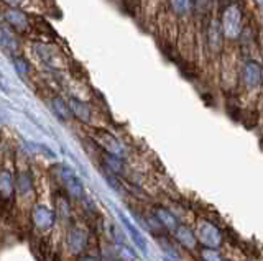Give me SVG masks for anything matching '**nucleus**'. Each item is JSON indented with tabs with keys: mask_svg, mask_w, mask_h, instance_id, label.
I'll return each mask as SVG.
<instances>
[{
	"mask_svg": "<svg viewBox=\"0 0 263 261\" xmlns=\"http://www.w3.org/2000/svg\"><path fill=\"white\" fill-rule=\"evenodd\" d=\"M222 31L224 36L237 38L240 35V26H242V12L237 5H229L222 13Z\"/></svg>",
	"mask_w": 263,
	"mask_h": 261,
	"instance_id": "obj_1",
	"label": "nucleus"
},
{
	"mask_svg": "<svg viewBox=\"0 0 263 261\" xmlns=\"http://www.w3.org/2000/svg\"><path fill=\"white\" fill-rule=\"evenodd\" d=\"M198 240L201 242L203 247H211V248H219L222 245V232L217 225L208 220H203L198 225Z\"/></svg>",
	"mask_w": 263,
	"mask_h": 261,
	"instance_id": "obj_2",
	"label": "nucleus"
},
{
	"mask_svg": "<svg viewBox=\"0 0 263 261\" xmlns=\"http://www.w3.org/2000/svg\"><path fill=\"white\" fill-rule=\"evenodd\" d=\"M56 173H58V178H59L61 183H63L64 189L68 191L72 197L79 199V197L84 196V186L81 183V179L77 178L76 173L72 171L71 168H68V166H59Z\"/></svg>",
	"mask_w": 263,
	"mask_h": 261,
	"instance_id": "obj_3",
	"label": "nucleus"
},
{
	"mask_svg": "<svg viewBox=\"0 0 263 261\" xmlns=\"http://www.w3.org/2000/svg\"><path fill=\"white\" fill-rule=\"evenodd\" d=\"M94 140H96L97 143L109 153V155H114L119 158L124 156V146H122L120 141L117 140L110 132H107V130L96 128L94 130Z\"/></svg>",
	"mask_w": 263,
	"mask_h": 261,
	"instance_id": "obj_4",
	"label": "nucleus"
},
{
	"mask_svg": "<svg viewBox=\"0 0 263 261\" xmlns=\"http://www.w3.org/2000/svg\"><path fill=\"white\" fill-rule=\"evenodd\" d=\"M242 79L245 87L257 89L262 84L263 79V67L257 61H247L242 71Z\"/></svg>",
	"mask_w": 263,
	"mask_h": 261,
	"instance_id": "obj_5",
	"label": "nucleus"
},
{
	"mask_svg": "<svg viewBox=\"0 0 263 261\" xmlns=\"http://www.w3.org/2000/svg\"><path fill=\"white\" fill-rule=\"evenodd\" d=\"M117 215H119V219H120V222L124 224V227H125V230L128 232V235H130V238H132V242L135 243V247L142 252L143 255H148V243H147V238L143 237V234L140 232L135 225H133L132 222H130V219L127 217V215L124 214V212H120V211H117Z\"/></svg>",
	"mask_w": 263,
	"mask_h": 261,
	"instance_id": "obj_6",
	"label": "nucleus"
},
{
	"mask_svg": "<svg viewBox=\"0 0 263 261\" xmlns=\"http://www.w3.org/2000/svg\"><path fill=\"white\" fill-rule=\"evenodd\" d=\"M31 219L40 230H49L54 225V214L44 206H35L31 211Z\"/></svg>",
	"mask_w": 263,
	"mask_h": 261,
	"instance_id": "obj_7",
	"label": "nucleus"
},
{
	"mask_svg": "<svg viewBox=\"0 0 263 261\" xmlns=\"http://www.w3.org/2000/svg\"><path fill=\"white\" fill-rule=\"evenodd\" d=\"M153 219L161 227H165V229L170 230V232H175L178 227H180V224H178V219L165 207H155L153 209Z\"/></svg>",
	"mask_w": 263,
	"mask_h": 261,
	"instance_id": "obj_8",
	"label": "nucleus"
},
{
	"mask_svg": "<svg viewBox=\"0 0 263 261\" xmlns=\"http://www.w3.org/2000/svg\"><path fill=\"white\" fill-rule=\"evenodd\" d=\"M68 243L72 253H81L87 245V234L81 229H72L68 235Z\"/></svg>",
	"mask_w": 263,
	"mask_h": 261,
	"instance_id": "obj_9",
	"label": "nucleus"
},
{
	"mask_svg": "<svg viewBox=\"0 0 263 261\" xmlns=\"http://www.w3.org/2000/svg\"><path fill=\"white\" fill-rule=\"evenodd\" d=\"M173 235H175L176 242L180 243V245L186 247V248H194L196 242H198V237H196L194 232L189 230L186 225H180L175 232H173Z\"/></svg>",
	"mask_w": 263,
	"mask_h": 261,
	"instance_id": "obj_10",
	"label": "nucleus"
},
{
	"mask_svg": "<svg viewBox=\"0 0 263 261\" xmlns=\"http://www.w3.org/2000/svg\"><path fill=\"white\" fill-rule=\"evenodd\" d=\"M5 18H7V21L15 28V30H18V31H26L28 30V18H26V15L23 12H20V10H16V8L7 10Z\"/></svg>",
	"mask_w": 263,
	"mask_h": 261,
	"instance_id": "obj_11",
	"label": "nucleus"
},
{
	"mask_svg": "<svg viewBox=\"0 0 263 261\" xmlns=\"http://www.w3.org/2000/svg\"><path fill=\"white\" fill-rule=\"evenodd\" d=\"M68 105H69L72 115L79 118L81 122H86L87 123L89 120H91V109H89V105L86 104V102L77 100V99L72 97V99H69Z\"/></svg>",
	"mask_w": 263,
	"mask_h": 261,
	"instance_id": "obj_12",
	"label": "nucleus"
},
{
	"mask_svg": "<svg viewBox=\"0 0 263 261\" xmlns=\"http://www.w3.org/2000/svg\"><path fill=\"white\" fill-rule=\"evenodd\" d=\"M13 194V178L7 169H0V197L10 199Z\"/></svg>",
	"mask_w": 263,
	"mask_h": 261,
	"instance_id": "obj_13",
	"label": "nucleus"
},
{
	"mask_svg": "<svg viewBox=\"0 0 263 261\" xmlns=\"http://www.w3.org/2000/svg\"><path fill=\"white\" fill-rule=\"evenodd\" d=\"M222 36H224V31H222V26H219L217 23H211L209 26V31H208V43L211 49L214 51H219L222 46Z\"/></svg>",
	"mask_w": 263,
	"mask_h": 261,
	"instance_id": "obj_14",
	"label": "nucleus"
},
{
	"mask_svg": "<svg viewBox=\"0 0 263 261\" xmlns=\"http://www.w3.org/2000/svg\"><path fill=\"white\" fill-rule=\"evenodd\" d=\"M51 105H53V112L61 118V120H69V117H71V109H69V105L66 104L63 99L54 97L53 102H51Z\"/></svg>",
	"mask_w": 263,
	"mask_h": 261,
	"instance_id": "obj_15",
	"label": "nucleus"
},
{
	"mask_svg": "<svg viewBox=\"0 0 263 261\" xmlns=\"http://www.w3.org/2000/svg\"><path fill=\"white\" fill-rule=\"evenodd\" d=\"M0 46H3L5 49H8V51H16V41H15V38L10 35V33L5 30V28L0 26Z\"/></svg>",
	"mask_w": 263,
	"mask_h": 261,
	"instance_id": "obj_16",
	"label": "nucleus"
},
{
	"mask_svg": "<svg viewBox=\"0 0 263 261\" xmlns=\"http://www.w3.org/2000/svg\"><path fill=\"white\" fill-rule=\"evenodd\" d=\"M199 255L203 261H222L221 253L217 252V248H211V247H201Z\"/></svg>",
	"mask_w": 263,
	"mask_h": 261,
	"instance_id": "obj_17",
	"label": "nucleus"
},
{
	"mask_svg": "<svg viewBox=\"0 0 263 261\" xmlns=\"http://www.w3.org/2000/svg\"><path fill=\"white\" fill-rule=\"evenodd\" d=\"M171 7L178 15H186L191 10V0H171Z\"/></svg>",
	"mask_w": 263,
	"mask_h": 261,
	"instance_id": "obj_18",
	"label": "nucleus"
},
{
	"mask_svg": "<svg viewBox=\"0 0 263 261\" xmlns=\"http://www.w3.org/2000/svg\"><path fill=\"white\" fill-rule=\"evenodd\" d=\"M105 164H107V168L114 173H122V169H124V166H122V158L109 155V153L105 155Z\"/></svg>",
	"mask_w": 263,
	"mask_h": 261,
	"instance_id": "obj_19",
	"label": "nucleus"
},
{
	"mask_svg": "<svg viewBox=\"0 0 263 261\" xmlns=\"http://www.w3.org/2000/svg\"><path fill=\"white\" fill-rule=\"evenodd\" d=\"M13 66L16 67V72L21 77L28 74V62L23 58H13Z\"/></svg>",
	"mask_w": 263,
	"mask_h": 261,
	"instance_id": "obj_20",
	"label": "nucleus"
},
{
	"mask_svg": "<svg viewBox=\"0 0 263 261\" xmlns=\"http://www.w3.org/2000/svg\"><path fill=\"white\" fill-rule=\"evenodd\" d=\"M18 186H20V192L21 194H26V192L31 191V181L26 174H21L18 179Z\"/></svg>",
	"mask_w": 263,
	"mask_h": 261,
	"instance_id": "obj_21",
	"label": "nucleus"
},
{
	"mask_svg": "<svg viewBox=\"0 0 263 261\" xmlns=\"http://www.w3.org/2000/svg\"><path fill=\"white\" fill-rule=\"evenodd\" d=\"M194 5H196V8H198L201 13H204V12H208V10L211 8L212 0H194Z\"/></svg>",
	"mask_w": 263,
	"mask_h": 261,
	"instance_id": "obj_22",
	"label": "nucleus"
},
{
	"mask_svg": "<svg viewBox=\"0 0 263 261\" xmlns=\"http://www.w3.org/2000/svg\"><path fill=\"white\" fill-rule=\"evenodd\" d=\"M2 2H5V3H8V5H12V7H15V5L20 3V0H2Z\"/></svg>",
	"mask_w": 263,
	"mask_h": 261,
	"instance_id": "obj_23",
	"label": "nucleus"
},
{
	"mask_svg": "<svg viewBox=\"0 0 263 261\" xmlns=\"http://www.w3.org/2000/svg\"><path fill=\"white\" fill-rule=\"evenodd\" d=\"M79 261H99V260L94 258V257H84V258H81Z\"/></svg>",
	"mask_w": 263,
	"mask_h": 261,
	"instance_id": "obj_24",
	"label": "nucleus"
}]
</instances>
